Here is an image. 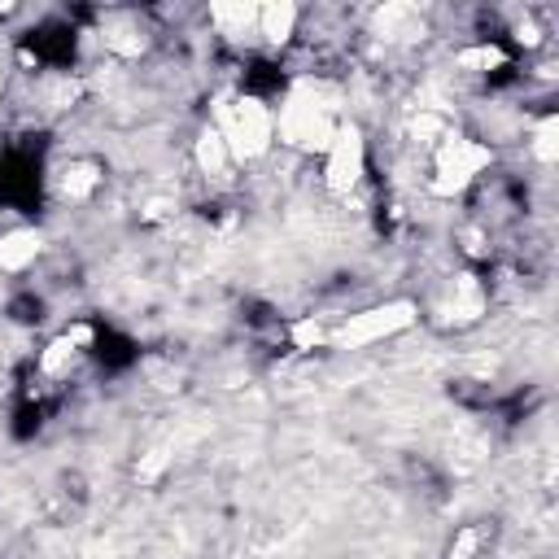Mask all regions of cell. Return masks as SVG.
I'll return each instance as SVG.
<instances>
[{"label": "cell", "mask_w": 559, "mask_h": 559, "mask_svg": "<svg viewBox=\"0 0 559 559\" xmlns=\"http://www.w3.org/2000/svg\"><path fill=\"white\" fill-rule=\"evenodd\" d=\"M214 132L228 145V158L249 162V158H263L267 153L271 136H276V123H271L263 101L236 97V101H219V127Z\"/></svg>", "instance_id": "6da1fadb"}, {"label": "cell", "mask_w": 559, "mask_h": 559, "mask_svg": "<svg viewBox=\"0 0 559 559\" xmlns=\"http://www.w3.org/2000/svg\"><path fill=\"white\" fill-rule=\"evenodd\" d=\"M280 136L297 149H324L328 153L332 136H337V123H332L328 105H315L311 88H297L289 105L280 110Z\"/></svg>", "instance_id": "7a4b0ae2"}, {"label": "cell", "mask_w": 559, "mask_h": 559, "mask_svg": "<svg viewBox=\"0 0 559 559\" xmlns=\"http://www.w3.org/2000/svg\"><path fill=\"white\" fill-rule=\"evenodd\" d=\"M490 166V149L477 145V140L463 136H446L442 149H437V175H433V193L437 197H455L472 184V175Z\"/></svg>", "instance_id": "3957f363"}, {"label": "cell", "mask_w": 559, "mask_h": 559, "mask_svg": "<svg viewBox=\"0 0 559 559\" xmlns=\"http://www.w3.org/2000/svg\"><path fill=\"white\" fill-rule=\"evenodd\" d=\"M411 324H415V302L398 297V302L372 306V311H363V315H350V319H346V328L337 332V346L359 350V346H372V341L394 337V332L411 328Z\"/></svg>", "instance_id": "277c9868"}, {"label": "cell", "mask_w": 559, "mask_h": 559, "mask_svg": "<svg viewBox=\"0 0 559 559\" xmlns=\"http://www.w3.org/2000/svg\"><path fill=\"white\" fill-rule=\"evenodd\" d=\"M324 175H328L332 193H350V188L359 184V175H363V136H359V127H337V136H332V145H328Z\"/></svg>", "instance_id": "5b68a950"}, {"label": "cell", "mask_w": 559, "mask_h": 559, "mask_svg": "<svg viewBox=\"0 0 559 559\" xmlns=\"http://www.w3.org/2000/svg\"><path fill=\"white\" fill-rule=\"evenodd\" d=\"M40 232L35 228H18L9 236H0V271H22L40 258Z\"/></svg>", "instance_id": "8992f818"}, {"label": "cell", "mask_w": 559, "mask_h": 559, "mask_svg": "<svg viewBox=\"0 0 559 559\" xmlns=\"http://www.w3.org/2000/svg\"><path fill=\"white\" fill-rule=\"evenodd\" d=\"M376 27H380V35H394V40H415V35H424V22L411 5H385L376 14Z\"/></svg>", "instance_id": "52a82bcc"}, {"label": "cell", "mask_w": 559, "mask_h": 559, "mask_svg": "<svg viewBox=\"0 0 559 559\" xmlns=\"http://www.w3.org/2000/svg\"><path fill=\"white\" fill-rule=\"evenodd\" d=\"M101 35H105V44L118 53V57H136V53H145V35L136 31V22L132 18H110L101 27Z\"/></svg>", "instance_id": "ba28073f"}, {"label": "cell", "mask_w": 559, "mask_h": 559, "mask_svg": "<svg viewBox=\"0 0 559 559\" xmlns=\"http://www.w3.org/2000/svg\"><path fill=\"white\" fill-rule=\"evenodd\" d=\"M258 27H263V35L271 44H284L297 27V9L289 5V0H280V5H263L258 9Z\"/></svg>", "instance_id": "9c48e42d"}, {"label": "cell", "mask_w": 559, "mask_h": 559, "mask_svg": "<svg viewBox=\"0 0 559 559\" xmlns=\"http://www.w3.org/2000/svg\"><path fill=\"white\" fill-rule=\"evenodd\" d=\"M210 18L219 22L223 35H232V40H236V35H245L258 22V5H214Z\"/></svg>", "instance_id": "30bf717a"}, {"label": "cell", "mask_w": 559, "mask_h": 559, "mask_svg": "<svg viewBox=\"0 0 559 559\" xmlns=\"http://www.w3.org/2000/svg\"><path fill=\"white\" fill-rule=\"evenodd\" d=\"M197 162H201V171H210V175H219L223 166H228V145H223V136L214 132V127H206V132L197 136Z\"/></svg>", "instance_id": "8fae6325"}, {"label": "cell", "mask_w": 559, "mask_h": 559, "mask_svg": "<svg viewBox=\"0 0 559 559\" xmlns=\"http://www.w3.org/2000/svg\"><path fill=\"white\" fill-rule=\"evenodd\" d=\"M97 166L92 162H75V166H66V175H62V193L70 197V201H83L92 193V188H97Z\"/></svg>", "instance_id": "7c38bea8"}, {"label": "cell", "mask_w": 559, "mask_h": 559, "mask_svg": "<svg viewBox=\"0 0 559 559\" xmlns=\"http://www.w3.org/2000/svg\"><path fill=\"white\" fill-rule=\"evenodd\" d=\"M459 319H477L481 315V289H477V280L472 276H459L455 284V306H450Z\"/></svg>", "instance_id": "4fadbf2b"}, {"label": "cell", "mask_w": 559, "mask_h": 559, "mask_svg": "<svg viewBox=\"0 0 559 559\" xmlns=\"http://www.w3.org/2000/svg\"><path fill=\"white\" fill-rule=\"evenodd\" d=\"M555 136H559V123H555V118H542L538 136H533V153H538V162H546V166L559 158V140Z\"/></svg>", "instance_id": "5bb4252c"}, {"label": "cell", "mask_w": 559, "mask_h": 559, "mask_svg": "<svg viewBox=\"0 0 559 559\" xmlns=\"http://www.w3.org/2000/svg\"><path fill=\"white\" fill-rule=\"evenodd\" d=\"M459 66H463V70L503 66V49H494V44H481V49H463V53H459Z\"/></svg>", "instance_id": "9a60e30c"}, {"label": "cell", "mask_w": 559, "mask_h": 559, "mask_svg": "<svg viewBox=\"0 0 559 559\" xmlns=\"http://www.w3.org/2000/svg\"><path fill=\"white\" fill-rule=\"evenodd\" d=\"M70 354H75V341H70V337H57L53 346L44 350V359H40V367H44V372H49V376H57V372H62V367L70 363Z\"/></svg>", "instance_id": "2e32d148"}, {"label": "cell", "mask_w": 559, "mask_h": 559, "mask_svg": "<svg viewBox=\"0 0 559 559\" xmlns=\"http://www.w3.org/2000/svg\"><path fill=\"white\" fill-rule=\"evenodd\" d=\"M319 341H324V328H319L315 319H302V324H293V346L297 350H315Z\"/></svg>", "instance_id": "e0dca14e"}, {"label": "cell", "mask_w": 559, "mask_h": 559, "mask_svg": "<svg viewBox=\"0 0 559 559\" xmlns=\"http://www.w3.org/2000/svg\"><path fill=\"white\" fill-rule=\"evenodd\" d=\"M162 468H166V450L158 446V450H149V459H145V463H140V468H136V477H140V481H153V477H158Z\"/></svg>", "instance_id": "ac0fdd59"}, {"label": "cell", "mask_w": 559, "mask_h": 559, "mask_svg": "<svg viewBox=\"0 0 559 559\" xmlns=\"http://www.w3.org/2000/svg\"><path fill=\"white\" fill-rule=\"evenodd\" d=\"M472 551H477V533L463 529V533H459V542H455V551H450V559H468Z\"/></svg>", "instance_id": "d6986e66"}, {"label": "cell", "mask_w": 559, "mask_h": 559, "mask_svg": "<svg viewBox=\"0 0 559 559\" xmlns=\"http://www.w3.org/2000/svg\"><path fill=\"white\" fill-rule=\"evenodd\" d=\"M520 40H525V44H538L542 35H538V27H520Z\"/></svg>", "instance_id": "ffe728a7"}, {"label": "cell", "mask_w": 559, "mask_h": 559, "mask_svg": "<svg viewBox=\"0 0 559 559\" xmlns=\"http://www.w3.org/2000/svg\"><path fill=\"white\" fill-rule=\"evenodd\" d=\"M0 83H5V62H0Z\"/></svg>", "instance_id": "44dd1931"}]
</instances>
